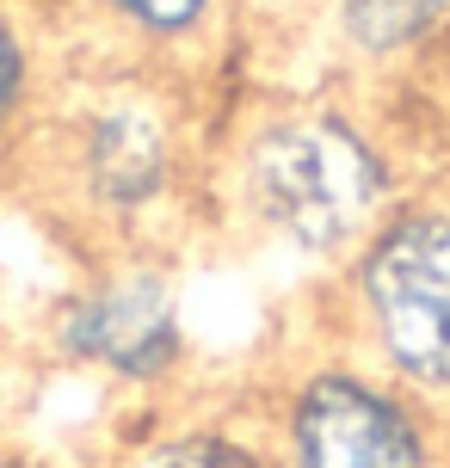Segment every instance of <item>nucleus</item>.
Here are the masks:
<instances>
[{
  "mask_svg": "<svg viewBox=\"0 0 450 468\" xmlns=\"http://www.w3.org/2000/svg\"><path fill=\"white\" fill-rule=\"evenodd\" d=\"M426 166L438 154L402 99L308 74L241 80L216 112L210 229L321 283Z\"/></svg>",
  "mask_w": 450,
  "mask_h": 468,
  "instance_id": "f257e3e1",
  "label": "nucleus"
},
{
  "mask_svg": "<svg viewBox=\"0 0 450 468\" xmlns=\"http://www.w3.org/2000/svg\"><path fill=\"white\" fill-rule=\"evenodd\" d=\"M222 87L69 56L6 186L87 253H179L210 229Z\"/></svg>",
  "mask_w": 450,
  "mask_h": 468,
  "instance_id": "f03ea898",
  "label": "nucleus"
},
{
  "mask_svg": "<svg viewBox=\"0 0 450 468\" xmlns=\"http://www.w3.org/2000/svg\"><path fill=\"white\" fill-rule=\"evenodd\" d=\"M321 327L450 413V166H426L395 210L315 283Z\"/></svg>",
  "mask_w": 450,
  "mask_h": 468,
  "instance_id": "7ed1b4c3",
  "label": "nucleus"
},
{
  "mask_svg": "<svg viewBox=\"0 0 450 468\" xmlns=\"http://www.w3.org/2000/svg\"><path fill=\"white\" fill-rule=\"evenodd\" d=\"M278 468H438L445 407L339 346L321 321L290 339L253 388Z\"/></svg>",
  "mask_w": 450,
  "mask_h": 468,
  "instance_id": "20e7f679",
  "label": "nucleus"
},
{
  "mask_svg": "<svg viewBox=\"0 0 450 468\" xmlns=\"http://www.w3.org/2000/svg\"><path fill=\"white\" fill-rule=\"evenodd\" d=\"M179 253H87L38 314V346L69 376L123 400H179L198 339L186 314Z\"/></svg>",
  "mask_w": 450,
  "mask_h": 468,
  "instance_id": "39448f33",
  "label": "nucleus"
},
{
  "mask_svg": "<svg viewBox=\"0 0 450 468\" xmlns=\"http://www.w3.org/2000/svg\"><path fill=\"white\" fill-rule=\"evenodd\" d=\"M253 0H49L74 56L216 87Z\"/></svg>",
  "mask_w": 450,
  "mask_h": 468,
  "instance_id": "423d86ee",
  "label": "nucleus"
},
{
  "mask_svg": "<svg viewBox=\"0 0 450 468\" xmlns=\"http://www.w3.org/2000/svg\"><path fill=\"white\" fill-rule=\"evenodd\" d=\"M450 37V0H308V80H346L358 93L413 99Z\"/></svg>",
  "mask_w": 450,
  "mask_h": 468,
  "instance_id": "0eeeda50",
  "label": "nucleus"
},
{
  "mask_svg": "<svg viewBox=\"0 0 450 468\" xmlns=\"http://www.w3.org/2000/svg\"><path fill=\"white\" fill-rule=\"evenodd\" d=\"M112 468H278L253 400H161Z\"/></svg>",
  "mask_w": 450,
  "mask_h": 468,
  "instance_id": "6e6552de",
  "label": "nucleus"
},
{
  "mask_svg": "<svg viewBox=\"0 0 450 468\" xmlns=\"http://www.w3.org/2000/svg\"><path fill=\"white\" fill-rule=\"evenodd\" d=\"M69 37L49 0H0V179L13 173L49 87L69 69Z\"/></svg>",
  "mask_w": 450,
  "mask_h": 468,
  "instance_id": "1a4fd4ad",
  "label": "nucleus"
},
{
  "mask_svg": "<svg viewBox=\"0 0 450 468\" xmlns=\"http://www.w3.org/2000/svg\"><path fill=\"white\" fill-rule=\"evenodd\" d=\"M407 112L420 117V130H426L432 154L450 166V37H445V49H438V62H432L426 87L407 99Z\"/></svg>",
  "mask_w": 450,
  "mask_h": 468,
  "instance_id": "9d476101",
  "label": "nucleus"
},
{
  "mask_svg": "<svg viewBox=\"0 0 450 468\" xmlns=\"http://www.w3.org/2000/svg\"><path fill=\"white\" fill-rule=\"evenodd\" d=\"M13 351H19V321H13L6 283H0V376H6V364H13Z\"/></svg>",
  "mask_w": 450,
  "mask_h": 468,
  "instance_id": "9b49d317",
  "label": "nucleus"
},
{
  "mask_svg": "<svg viewBox=\"0 0 450 468\" xmlns=\"http://www.w3.org/2000/svg\"><path fill=\"white\" fill-rule=\"evenodd\" d=\"M438 468H450V413H445V456H438Z\"/></svg>",
  "mask_w": 450,
  "mask_h": 468,
  "instance_id": "f8f14e48",
  "label": "nucleus"
},
{
  "mask_svg": "<svg viewBox=\"0 0 450 468\" xmlns=\"http://www.w3.org/2000/svg\"><path fill=\"white\" fill-rule=\"evenodd\" d=\"M0 468H31V463H19V456H13V450H0Z\"/></svg>",
  "mask_w": 450,
  "mask_h": 468,
  "instance_id": "ddd939ff",
  "label": "nucleus"
}]
</instances>
